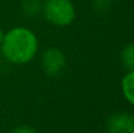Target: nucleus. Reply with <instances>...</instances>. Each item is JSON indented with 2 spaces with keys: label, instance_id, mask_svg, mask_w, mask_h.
Returning a JSON list of instances; mask_svg holds the SVG:
<instances>
[{
  "label": "nucleus",
  "instance_id": "20e7f679",
  "mask_svg": "<svg viewBox=\"0 0 134 133\" xmlns=\"http://www.w3.org/2000/svg\"><path fill=\"white\" fill-rule=\"evenodd\" d=\"M107 133H134V115L130 112H115L105 121Z\"/></svg>",
  "mask_w": 134,
  "mask_h": 133
},
{
  "label": "nucleus",
  "instance_id": "1a4fd4ad",
  "mask_svg": "<svg viewBox=\"0 0 134 133\" xmlns=\"http://www.w3.org/2000/svg\"><path fill=\"white\" fill-rule=\"evenodd\" d=\"M9 133H37V131L31 127H27V125H20V127L12 129Z\"/></svg>",
  "mask_w": 134,
  "mask_h": 133
},
{
  "label": "nucleus",
  "instance_id": "9b49d317",
  "mask_svg": "<svg viewBox=\"0 0 134 133\" xmlns=\"http://www.w3.org/2000/svg\"><path fill=\"white\" fill-rule=\"evenodd\" d=\"M0 65H1V55H0Z\"/></svg>",
  "mask_w": 134,
  "mask_h": 133
},
{
  "label": "nucleus",
  "instance_id": "f03ea898",
  "mask_svg": "<svg viewBox=\"0 0 134 133\" xmlns=\"http://www.w3.org/2000/svg\"><path fill=\"white\" fill-rule=\"evenodd\" d=\"M42 13L55 26H68L76 17V9L70 0H44L42 3Z\"/></svg>",
  "mask_w": 134,
  "mask_h": 133
},
{
  "label": "nucleus",
  "instance_id": "39448f33",
  "mask_svg": "<svg viewBox=\"0 0 134 133\" xmlns=\"http://www.w3.org/2000/svg\"><path fill=\"white\" fill-rule=\"evenodd\" d=\"M121 90L125 99L134 107V71H129L122 81H121Z\"/></svg>",
  "mask_w": 134,
  "mask_h": 133
},
{
  "label": "nucleus",
  "instance_id": "f257e3e1",
  "mask_svg": "<svg viewBox=\"0 0 134 133\" xmlns=\"http://www.w3.org/2000/svg\"><path fill=\"white\" fill-rule=\"evenodd\" d=\"M37 35L25 26H16L8 30L0 44L1 55L12 64L22 65L31 61L38 52Z\"/></svg>",
  "mask_w": 134,
  "mask_h": 133
},
{
  "label": "nucleus",
  "instance_id": "9d476101",
  "mask_svg": "<svg viewBox=\"0 0 134 133\" xmlns=\"http://www.w3.org/2000/svg\"><path fill=\"white\" fill-rule=\"evenodd\" d=\"M3 37H4V33H3V29L0 28V44H1V41H3Z\"/></svg>",
  "mask_w": 134,
  "mask_h": 133
},
{
  "label": "nucleus",
  "instance_id": "423d86ee",
  "mask_svg": "<svg viewBox=\"0 0 134 133\" xmlns=\"http://www.w3.org/2000/svg\"><path fill=\"white\" fill-rule=\"evenodd\" d=\"M120 59H121V64L128 72L134 71V43L126 44L122 48Z\"/></svg>",
  "mask_w": 134,
  "mask_h": 133
},
{
  "label": "nucleus",
  "instance_id": "0eeeda50",
  "mask_svg": "<svg viewBox=\"0 0 134 133\" xmlns=\"http://www.w3.org/2000/svg\"><path fill=\"white\" fill-rule=\"evenodd\" d=\"M22 12L27 16H37L42 12V3L39 0H24Z\"/></svg>",
  "mask_w": 134,
  "mask_h": 133
},
{
  "label": "nucleus",
  "instance_id": "6e6552de",
  "mask_svg": "<svg viewBox=\"0 0 134 133\" xmlns=\"http://www.w3.org/2000/svg\"><path fill=\"white\" fill-rule=\"evenodd\" d=\"M92 7H94V9L98 13L107 12L109 9V7H111V0H94Z\"/></svg>",
  "mask_w": 134,
  "mask_h": 133
},
{
  "label": "nucleus",
  "instance_id": "f8f14e48",
  "mask_svg": "<svg viewBox=\"0 0 134 133\" xmlns=\"http://www.w3.org/2000/svg\"><path fill=\"white\" fill-rule=\"evenodd\" d=\"M0 133H3V132H1V131H0Z\"/></svg>",
  "mask_w": 134,
  "mask_h": 133
},
{
  "label": "nucleus",
  "instance_id": "7ed1b4c3",
  "mask_svg": "<svg viewBox=\"0 0 134 133\" xmlns=\"http://www.w3.org/2000/svg\"><path fill=\"white\" fill-rule=\"evenodd\" d=\"M42 68L48 76L56 77L63 75L66 68V59L63 51L57 47H49L42 54Z\"/></svg>",
  "mask_w": 134,
  "mask_h": 133
}]
</instances>
